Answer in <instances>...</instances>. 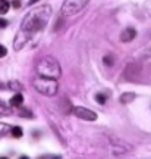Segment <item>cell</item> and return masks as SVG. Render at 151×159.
I'll return each instance as SVG.
<instances>
[{
    "instance_id": "6",
    "label": "cell",
    "mask_w": 151,
    "mask_h": 159,
    "mask_svg": "<svg viewBox=\"0 0 151 159\" xmlns=\"http://www.w3.org/2000/svg\"><path fill=\"white\" fill-rule=\"evenodd\" d=\"M140 75V66L136 63H129L126 69H125V77L126 80H131V81H135L136 77Z\"/></svg>"
},
{
    "instance_id": "4",
    "label": "cell",
    "mask_w": 151,
    "mask_h": 159,
    "mask_svg": "<svg viewBox=\"0 0 151 159\" xmlns=\"http://www.w3.org/2000/svg\"><path fill=\"white\" fill-rule=\"evenodd\" d=\"M90 0H65L62 5V15L63 16H73L84 11Z\"/></svg>"
},
{
    "instance_id": "3",
    "label": "cell",
    "mask_w": 151,
    "mask_h": 159,
    "mask_svg": "<svg viewBox=\"0 0 151 159\" xmlns=\"http://www.w3.org/2000/svg\"><path fill=\"white\" fill-rule=\"evenodd\" d=\"M34 89L44 94V96H56L57 91H59V84H57L56 80H51V78H44V77H37V78L32 81Z\"/></svg>"
},
{
    "instance_id": "12",
    "label": "cell",
    "mask_w": 151,
    "mask_h": 159,
    "mask_svg": "<svg viewBox=\"0 0 151 159\" xmlns=\"http://www.w3.org/2000/svg\"><path fill=\"white\" fill-rule=\"evenodd\" d=\"M11 134L15 137V139H21V137H22V134H24V131H22V128H21L19 125H15V127H12Z\"/></svg>"
},
{
    "instance_id": "20",
    "label": "cell",
    "mask_w": 151,
    "mask_h": 159,
    "mask_svg": "<svg viewBox=\"0 0 151 159\" xmlns=\"http://www.w3.org/2000/svg\"><path fill=\"white\" fill-rule=\"evenodd\" d=\"M7 27V21L3 19V18H0V28H6Z\"/></svg>"
},
{
    "instance_id": "2",
    "label": "cell",
    "mask_w": 151,
    "mask_h": 159,
    "mask_svg": "<svg viewBox=\"0 0 151 159\" xmlns=\"http://www.w3.org/2000/svg\"><path fill=\"white\" fill-rule=\"evenodd\" d=\"M37 72H38V77L56 80L60 77L62 68L54 57L44 56V57H41L38 61V63H37Z\"/></svg>"
},
{
    "instance_id": "14",
    "label": "cell",
    "mask_w": 151,
    "mask_h": 159,
    "mask_svg": "<svg viewBox=\"0 0 151 159\" xmlns=\"http://www.w3.org/2000/svg\"><path fill=\"white\" fill-rule=\"evenodd\" d=\"M19 116H21V118H29L31 119V118H34V114L29 111L28 108H22L21 111H19Z\"/></svg>"
},
{
    "instance_id": "15",
    "label": "cell",
    "mask_w": 151,
    "mask_h": 159,
    "mask_svg": "<svg viewBox=\"0 0 151 159\" xmlns=\"http://www.w3.org/2000/svg\"><path fill=\"white\" fill-rule=\"evenodd\" d=\"M95 100H97V103H100V105H104L107 100V96L103 94V93H98V94H95Z\"/></svg>"
},
{
    "instance_id": "8",
    "label": "cell",
    "mask_w": 151,
    "mask_h": 159,
    "mask_svg": "<svg viewBox=\"0 0 151 159\" xmlns=\"http://www.w3.org/2000/svg\"><path fill=\"white\" fill-rule=\"evenodd\" d=\"M22 103H24V96L21 94V93H16V94H13V96L11 97L9 105H11L12 108H21Z\"/></svg>"
},
{
    "instance_id": "18",
    "label": "cell",
    "mask_w": 151,
    "mask_h": 159,
    "mask_svg": "<svg viewBox=\"0 0 151 159\" xmlns=\"http://www.w3.org/2000/svg\"><path fill=\"white\" fill-rule=\"evenodd\" d=\"M6 55H7V49H6L5 46L0 44V57H5Z\"/></svg>"
},
{
    "instance_id": "9",
    "label": "cell",
    "mask_w": 151,
    "mask_h": 159,
    "mask_svg": "<svg viewBox=\"0 0 151 159\" xmlns=\"http://www.w3.org/2000/svg\"><path fill=\"white\" fill-rule=\"evenodd\" d=\"M12 108L11 105H7L6 102H3L2 99H0V118H3V116H9V115H12Z\"/></svg>"
},
{
    "instance_id": "24",
    "label": "cell",
    "mask_w": 151,
    "mask_h": 159,
    "mask_svg": "<svg viewBox=\"0 0 151 159\" xmlns=\"http://www.w3.org/2000/svg\"><path fill=\"white\" fill-rule=\"evenodd\" d=\"M0 159H7V158L6 156H0Z\"/></svg>"
},
{
    "instance_id": "1",
    "label": "cell",
    "mask_w": 151,
    "mask_h": 159,
    "mask_svg": "<svg viewBox=\"0 0 151 159\" xmlns=\"http://www.w3.org/2000/svg\"><path fill=\"white\" fill-rule=\"evenodd\" d=\"M51 16V7L49 5L38 6L29 11L22 19L21 28L18 31L16 37L13 40V49L22 50L24 47H32L38 41L43 30L47 27L49 19Z\"/></svg>"
},
{
    "instance_id": "23",
    "label": "cell",
    "mask_w": 151,
    "mask_h": 159,
    "mask_svg": "<svg viewBox=\"0 0 151 159\" xmlns=\"http://www.w3.org/2000/svg\"><path fill=\"white\" fill-rule=\"evenodd\" d=\"M19 159H29V158H28V156H25V155H24V156H21Z\"/></svg>"
},
{
    "instance_id": "11",
    "label": "cell",
    "mask_w": 151,
    "mask_h": 159,
    "mask_svg": "<svg viewBox=\"0 0 151 159\" xmlns=\"http://www.w3.org/2000/svg\"><path fill=\"white\" fill-rule=\"evenodd\" d=\"M11 130H12V127L9 124H6V122H0V139H2V137H5V136H7V134L11 133Z\"/></svg>"
},
{
    "instance_id": "10",
    "label": "cell",
    "mask_w": 151,
    "mask_h": 159,
    "mask_svg": "<svg viewBox=\"0 0 151 159\" xmlns=\"http://www.w3.org/2000/svg\"><path fill=\"white\" fill-rule=\"evenodd\" d=\"M136 97V94L135 93H123L122 96H120V103H123V105H126V103H131L134 102V99Z\"/></svg>"
},
{
    "instance_id": "5",
    "label": "cell",
    "mask_w": 151,
    "mask_h": 159,
    "mask_svg": "<svg viewBox=\"0 0 151 159\" xmlns=\"http://www.w3.org/2000/svg\"><path fill=\"white\" fill-rule=\"evenodd\" d=\"M73 114H75V116H78L79 119H84V121H95L97 119V114L94 111H91L88 108H82V106L73 108Z\"/></svg>"
},
{
    "instance_id": "17",
    "label": "cell",
    "mask_w": 151,
    "mask_h": 159,
    "mask_svg": "<svg viewBox=\"0 0 151 159\" xmlns=\"http://www.w3.org/2000/svg\"><path fill=\"white\" fill-rule=\"evenodd\" d=\"M104 65H109V66H112L113 65V57L112 56H104Z\"/></svg>"
},
{
    "instance_id": "7",
    "label": "cell",
    "mask_w": 151,
    "mask_h": 159,
    "mask_svg": "<svg viewBox=\"0 0 151 159\" xmlns=\"http://www.w3.org/2000/svg\"><path fill=\"white\" fill-rule=\"evenodd\" d=\"M135 37H136V31H135V28L128 27V28H125L122 31V34H120V41H123V43H129V41H132Z\"/></svg>"
},
{
    "instance_id": "19",
    "label": "cell",
    "mask_w": 151,
    "mask_h": 159,
    "mask_svg": "<svg viewBox=\"0 0 151 159\" xmlns=\"http://www.w3.org/2000/svg\"><path fill=\"white\" fill-rule=\"evenodd\" d=\"M12 6H13L15 9H19V7H21V0H13V2H12Z\"/></svg>"
},
{
    "instance_id": "16",
    "label": "cell",
    "mask_w": 151,
    "mask_h": 159,
    "mask_svg": "<svg viewBox=\"0 0 151 159\" xmlns=\"http://www.w3.org/2000/svg\"><path fill=\"white\" fill-rule=\"evenodd\" d=\"M11 89H15V90H22V85L19 84L18 81H12V83H11Z\"/></svg>"
},
{
    "instance_id": "22",
    "label": "cell",
    "mask_w": 151,
    "mask_h": 159,
    "mask_svg": "<svg viewBox=\"0 0 151 159\" xmlns=\"http://www.w3.org/2000/svg\"><path fill=\"white\" fill-rule=\"evenodd\" d=\"M37 2H38V0H29V2H28V5H29V6H32V5H35Z\"/></svg>"
},
{
    "instance_id": "21",
    "label": "cell",
    "mask_w": 151,
    "mask_h": 159,
    "mask_svg": "<svg viewBox=\"0 0 151 159\" xmlns=\"http://www.w3.org/2000/svg\"><path fill=\"white\" fill-rule=\"evenodd\" d=\"M40 159H62L60 156H41Z\"/></svg>"
},
{
    "instance_id": "13",
    "label": "cell",
    "mask_w": 151,
    "mask_h": 159,
    "mask_svg": "<svg viewBox=\"0 0 151 159\" xmlns=\"http://www.w3.org/2000/svg\"><path fill=\"white\" fill-rule=\"evenodd\" d=\"M9 7H11V5H9V2H7V0H0V15L7 13Z\"/></svg>"
}]
</instances>
